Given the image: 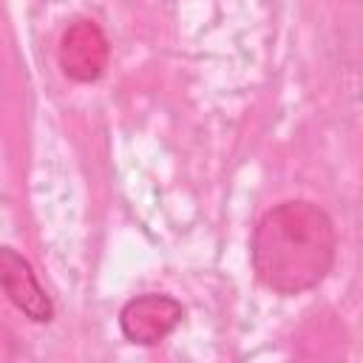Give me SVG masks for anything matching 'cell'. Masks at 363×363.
I'll return each mask as SVG.
<instances>
[{"label": "cell", "instance_id": "cell-1", "mask_svg": "<svg viewBox=\"0 0 363 363\" xmlns=\"http://www.w3.org/2000/svg\"><path fill=\"white\" fill-rule=\"evenodd\" d=\"M335 258V221L312 199H286L269 207L250 235L252 272L275 295H301L320 286Z\"/></svg>", "mask_w": 363, "mask_h": 363}, {"label": "cell", "instance_id": "cell-2", "mask_svg": "<svg viewBox=\"0 0 363 363\" xmlns=\"http://www.w3.org/2000/svg\"><path fill=\"white\" fill-rule=\"evenodd\" d=\"M57 62L71 82H96L111 62V43L102 26L91 17L71 20L57 45Z\"/></svg>", "mask_w": 363, "mask_h": 363}, {"label": "cell", "instance_id": "cell-3", "mask_svg": "<svg viewBox=\"0 0 363 363\" xmlns=\"http://www.w3.org/2000/svg\"><path fill=\"white\" fill-rule=\"evenodd\" d=\"M184 320V306L164 292H142L119 309V329L133 346H159Z\"/></svg>", "mask_w": 363, "mask_h": 363}, {"label": "cell", "instance_id": "cell-4", "mask_svg": "<svg viewBox=\"0 0 363 363\" xmlns=\"http://www.w3.org/2000/svg\"><path fill=\"white\" fill-rule=\"evenodd\" d=\"M0 292L34 323L54 320V301L40 284L31 261L9 244H0Z\"/></svg>", "mask_w": 363, "mask_h": 363}]
</instances>
